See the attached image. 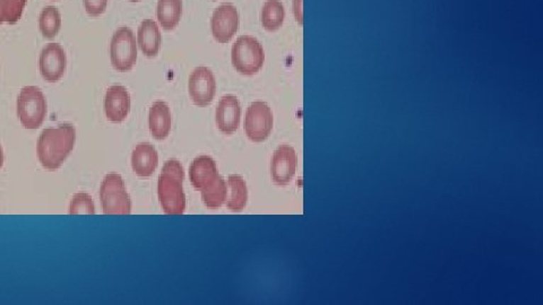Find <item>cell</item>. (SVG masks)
Here are the masks:
<instances>
[{"label": "cell", "mask_w": 543, "mask_h": 305, "mask_svg": "<svg viewBox=\"0 0 543 305\" xmlns=\"http://www.w3.org/2000/svg\"><path fill=\"white\" fill-rule=\"evenodd\" d=\"M76 130L72 123H60L56 128H47L40 134L37 154L41 166L55 171L62 168L75 147Z\"/></svg>", "instance_id": "cell-1"}, {"label": "cell", "mask_w": 543, "mask_h": 305, "mask_svg": "<svg viewBox=\"0 0 543 305\" xmlns=\"http://www.w3.org/2000/svg\"><path fill=\"white\" fill-rule=\"evenodd\" d=\"M16 110L21 125L28 130H35L43 126L47 117V98L39 87H23L17 96Z\"/></svg>", "instance_id": "cell-2"}, {"label": "cell", "mask_w": 543, "mask_h": 305, "mask_svg": "<svg viewBox=\"0 0 543 305\" xmlns=\"http://www.w3.org/2000/svg\"><path fill=\"white\" fill-rule=\"evenodd\" d=\"M231 62L235 69L241 75H256L263 67L265 52L256 38L242 35L233 43Z\"/></svg>", "instance_id": "cell-3"}, {"label": "cell", "mask_w": 543, "mask_h": 305, "mask_svg": "<svg viewBox=\"0 0 543 305\" xmlns=\"http://www.w3.org/2000/svg\"><path fill=\"white\" fill-rule=\"evenodd\" d=\"M102 209L106 215H129L132 213V199L121 174L109 173L100 187Z\"/></svg>", "instance_id": "cell-4"}, {"label": "cell", "mask_w": 543, "mask_h": 305, "mask_svg": "<svg viewBox=\"0 0 543 305\" xmlns=\"http://www.w3.org/2000/svg\"><path fill=\"white\" fill-rule=\"evenodd\" d=\"M110 60L112 67L121 73L134 68L138 60V41L130 28L127 26L116 30L110 41Z\"/></svg>", "instance_id": "cell-5"}, {"label": "cell", "mask_w": 543, "mask_h": 305, "mask_svg": "<svg viewBox=\"0 0 543 305\" xmlns=\"http://www.w3.org/2000/svg\"><path fill=\"white\" fill-rule=\"evenodd\" d=\"M274 118L271 108L265 102L250 104L245 115V132L254 143H263L271 134Z\"/></svg>", "instance_id": "cell-6"}, {"label": "cell", "mask_w": 543, "mask_h": 305, "mask_svg": "<svg viewBox=\"0 0 543 305\" xmlns=\"http://www.w3.org/2000/svg\"><path fill=\"white\" fill-rule=\"evenodd\" d=\"M184 179L161 172L157 183V196L167 215H182L186 209Z\"/></svg>", "instance_id": "cell-7"}, {"label": "cell", "mask_w": 543, "mask_h": 305, "mask_svg": "<svg viewBox=\"0 0 543 305\" xmlns=\"http://www.w3.org/2000/svg\"><path fill=\"white\" fill-rule=\"evenodd\" d=\"M67 69V56L60 43L49 42L40 52V75L48 83H57Z\"/></svg>", "instance_id": "cell-8"}, {"label": "cell", "mask_w": 543, "mask_h": 305, "mask_svg": "<svg viewBox=\"0 0 543 305\" xmlns=\"http://www.w3.org/2000/svg\"><path fill=\"white\" fill-rule=\"evenodd\" d=\"M188 91L191 101L199 108L208 107L216 93V81L213 71L208 67H197L191 71L188 81Z\"/></svg>", "instance_id": "cell-9"}, {"label": "cell", "mask_w": 543, "mask_h": 305, "mask_svg": "<svg viewBox=\"0 0 543 305\" xmlns=\"http://www.w3.org/2000/svg\"><path fill=\"white\" fill-rule=\"evenodd\" d=\"M238 28L239 14L235 6L229 3L218 6L211 18V32L216 42L229 43Z\"/></svg>", "instance_id": "cell-10"}, {"label": "cell", "mask_w": 543, "mask_h": 305, "mask_svg": "<svg viewBox=\"0 0 543 305\" xmlns=\"http://www.w3.org/2000/svg\"><path fill=\"white\" fill-rule=\"evenodd\" d=\"M298 156L293 147L281 145L274 151L271 161V177L275 185H288L297 171Z\"/></svg>", "instance_id": "cell-11"}, {"label": "cell", "mask_w": 543, "mask_h": 305, "mask_svg": "<svg viewBox=\"0 0 543 305\" xmlns=\"http://www.w3.org/2000/svg\"><path fill=\"white\" fill-rule=\"evenodd\" d=\"M132 98L126 87L113 85L104 96V113L110 122L121 123L126 120L130 113Z\"/></svg>", "instance_id": "cell-12"}, {"label": "cell", "mask_w": 543, "mask_h": 305, "mask_svg": "<svg viewBox=\"0 0 543 305\" xmlns=\"http://www.w3.org/2000/svg\"><path fill=\"white\" fill-rule=\"evenodd\" d=\"M241 107L235 96H224L218 101L215 111V122L218 130L224 134H233L240 125Z\"/></svg>", "instance_id": "cell-13"}, {"label": "cell", "mask_w": 543, "mask_h": 305, "mask_svg": "<svg viewBox=\"0 0 543 305\" xmlns=\"http://www.w3.org/2000/svg\"><path fill=\"white\" fill-rule=\"evenodd\" d=\"M215 161L208 155L196 157L189 168V180L196 190L202 191L218 179Z\"/></svg>", "instance_id": "cell-14"}, {"label": "cell", "mask_w": 543, "mask_h": 305, "mask_svg": "<svg viewBox=\"0 0 543 305\" xmlns=\"http://www.w3.org/2000/svg\"><path fill=\"white\" fill-rule=\"evenodd\" d=\"M157 163H159V154L152 144H138L133 151L132 168L138 177H151L157 170Z\"/></svg>", "instance_id": "cell-15"}, {"label": "cell", "mask_w": 543, "mask_h": 305, "mask_svg": "<svg viewBox=\"0 0 543 305\" xmlns=\"http://www.w3.org/2000/svg\"><path fill=\"white\" fill-rule=\"evenodd\" d=\"M138 45L144 56L155 58L161 49V32L153 20H144L138 31Z\"/></svg>", "instance_id": "cell-16"}, {"label": "cell", "mask_w": 543, "mask_h": 305, "mask_svg": "<svg viewBox=\"0 0 543 305\" xmlns=\"http://www.w3.org/2000/svg\"><path fill=\"white\" fill-rule=\"evenodd\" d=\"M171 113L168 104L157 101L152 104L149 113V128L155 139L163 140L171 132Z\"/></svg>", "instance_id": "cell-17"}, {"label": "cell", "mask_w": 543, "mask_h": 305, "mask_svg": "<svg viewBox=\"0 0 543 305\" xmlns=\"http://www.w3.org/2000/svg\"><path fill=\"white\" fill-rule=\"evenodd\" d=\"M228 195L225 205L230 210L241 212L246 207L248 202V188L244 178L238 174H233L228 178Z\"/></svg>", "instance_id": "cell-18"}, {"label": "cell", "mask_w": 543, "mask_h": 305, "mask_svg": "<svg viewBox=\"0 0 543 305\" xmlns=\"http://www.w3.org/2000/svg\"><path fill=\"white\" fill-rule=\"evenodd\" d=\"M182 15V0H159L157 17L161 28L172 31L179 24Z\"/></svg>", "instance_id": "cell-19"}, {"label": "cell", "mask_w": 543, "mask_h": 305, "mask_svg": "<svg viewBox=\"0 0 543 305\" xmlns=\"http://www.w3.org/2000/svg\"><path fill=\"white\" fill-rule=\"evenodd\" d=\"M286 18V9L279 0H267L262 8L261 21L263 28L275 32L282 26Z\"/></svg>", "instance_id": "cell-20"}, {"label": "cell", "mask_w": 543, "mask_h": 305, "mask_svg": "<svg viewBox=\"0 0 543 305\" xmlns=\"http://www.w3.org/2000/svg\"><path fill=\"white\" fill-rule=\"evenodd\" d=\"M62 28V14L55 6H47L39 15V30L45 39L52 40Z\"/></svg>", "instance_id": "cell-21"}, {"label": "cell", "mask_w": 543, "mask_h": 305, "mask_svg": "<svg viewBox=\"0 0 543 305\" xmlns=\"http://www.w3.org/2000/svg\"><path fill=\"white\" fill-rule=\"evenodd\" d=\"M201 192H202L203 202L206 205V207L216 209V208L221 207L227 199V183L224 181L221 175H218V179L212 185H208Z\"/></svg>", "instance_id": "cell-22"}, {"label": "cell", "mask_w": 543, "mask_h": 305, "mask_svg": "<svg viewBox=\"0 0 543 305\" xmlns=\"http://www.w3.org/2000/svg\"><path fill=\"white\" fill-rule=\"evenodd\" d=\"M28 0H0V25H14L22 17Z\"/></svg>", "instance_id": "cell-23"}, {"label": "cell", "mask_w": 543, "mask_h": 305, "mask_svg": "<svg viewBox=\"0 0 543 305\" xmlns=\"http://www.w3.org/2000/svg\"><path fill=\"white\" fill-rule=\"evenodd\" d=\"M70 215H94L96 206L89 193L79 192L74 195L69 204Z\"/></svg>", "instance_id": "cell-24"}, {"label": "cell", "mask_w": 543, "mask_h": 305, "mask_svg": "<svg viewBox=\"0 0 543 305\" xmlns=\"http://www.w3.org/2000/svg\"><path fill=\"white\" fill-rule=\"evenodd\" d=\"M85 11L91 17H99L107 9L108 0H83Z\"/></svg>", "instance_id": "cell-25"}, {"label": "cell", "mask_w": 543, "mask_h": 305, "mask_svg": "<svg viewBox=\"0 0 543 305\" xmlns=\"http://www.w3.org/2000/svg\"><path fill=\"white\" fill-rule=\"evenodd\" d=\"M301 3H303V0H294L293 1V13L294 15H296V17H297L298 22L301 24L303 23V14H301V11H303V9H301Z\"/></svg>", "instance_id": "cell-26"}, {"label": "cell", "mask_w": 543, "mask_h": 305, "mask_svg": "<svg viewBox=\"0 0 543 305\" xmlns=\"http://www.w3.org/2000/svg\"><path fill=\"white\" fill-rule=\"evenodd\" d=\"M4 164V153L1 146H0V168H3Z\"/></svg>", "instance_id": "cell-27"}, {"label": "cell", "mask_w": 543, "mask_h": 305, "mask_svg": "<svg viewBox=\"0 0 543 305\" xmlns=\"http://www.w3.org/2000/svg\"><path fill=\"white\" fill-rule=\"evenodd\" d=\"M130 3H140V0H128Z\"/></svg>", "instance_id": "cell-28"}, {"label": "cell", "mask_w": 543, "mask_h": 305, "mask_svg": "<svg viewBox=\"0 0 543 305\" xmlns=\"http://www.w3.org/2000/svg\"><path fill=\"white\" fill-rule=\"evenodd\" d=\"M52 1H59V0H52Z\"/></svg>", "instance_id": "cell-29"}, {"label": "cell", "mask_w": 543, "mask_h": 305, "mask_svg": "<svg viewBox=\"0 0 543 305\" xmlns=\"http://www.w3.org/2000/svg\"><path fill=\"white\" fill-rule=\"evenodd\" d=\"M213 1H218V0H213Z\"/></svg>", "instance_id": "cell-30"}]
</instances>
